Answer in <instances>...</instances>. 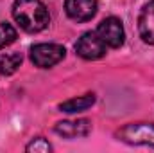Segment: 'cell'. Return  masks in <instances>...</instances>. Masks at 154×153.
Here are the masks:
<instances>
[{"label":"cell","mask_w":154,"mask_h":153,"mask_svg":"<svg viewBox=\"0 0 154 153\" xmlns=\"http://www.w3.org/2000/svg\"><path fill=\"white\" fill-rule=\"evenodd\" d=\"M97 34L102 38V41L106 43V47H111V49L122 47L124 45V40H125L124 25H122V22L118 18H115V16H109V18L102 20L99 24Z\"/></svg>","instance_id":"cell-4"},{"label":"cell","mask_w":154,"mask_h":153,"mask_svg":"<svg viewBox=\"0 0 154 153\" xmlns=\"http://www.w3.org/2000/svg\"><path fill=\"white\" fill-rule=\"evenodd\" d=\"M16 40V29L11 24H0V49L11 45Z\"/></svg>","instance_id":"cell-11"},{"label":"cell","mask_w":154,"mask_h":153,"mask_svg":"<svg viewBox=\"0 0 154 153\" xmlns=\"http://www.w3.org/2000/svg\"><path fill=\"white\" fill-rule=\"evenodd\" d=\"M56 133L66 137V139H77L86 137L91 132V122L88 119H77V121H61L56 124Z\"/></svg>","instance_id":"cell-7"},{"label":"cell","mask_w":154,"mask_h":153,"mask_svg":"<svg viewBox=\"0 0 154 153\" xmlns=\"http://www.w3.org/2000/svg\"><path fill=\"white\" fill-rule=\"evenodd\" d=\"M75 50L84 60H99L106 54V43L97 33H84L77 40Z\"/></svg>","instance_id":"cell-5"},{"label":"cell","mask_w":154,"mask_h":153,"mask_svg":"<svg viewBox=\"0 0 154 153\" xmlns=\"http://www.w3.org/2000/svg\"><path fill=\"white\" fill-rule=\"evenodd\" d=\"M22 65V54H0V76H11Z\"/></svg>","instance_id":"cell-10"},{"label":"cell","mask_w":154,"mask_h":153,"mask_svg":"<svg viewBox=\"0 0 154 153\" xmlns=\"http://www.w3.org/2000/svg\"><path fill=\"white\" fill-rule=\"evenodd\" d=\"M27 151H34V153H47L52 150V146L45 141V139H41V137H38V139H34V141H31L29 144H27V148H25Z\"/></svg>","instance_id":"cell-12"},{"label":"cell","mask_w":154,"mask_h":153,"mask_svg":"<svg viewBox=\"0 0 154 153\" xmlns=\"http://www.w3.org/2000/svg\"><path fill=\"white\" fill-rule=\"evenodd\" d=\"M66 15L75 22H88L97 13V0H65Z\"/></svg>","instance_id":"cell-6"},{"label":"cell","mask_w":154,"mask_h":153,"mask_svg":"<svg viewBox=\"0 0 154 153\" xmlns=\"http://www.w3.org/2000/svg\"><path fill=\"white\" fill-rule=\"evenodd\" d=\"M13 16L16 24L27 33H39L50 22L48 9L41 0H14Z\"/></svg>","instance_id":"cell-1"},{"label":"cell","mask_w":154,"mask_h":153,"mask_svg":"<svg viewBox=\"0 0 154 153\" xmlns=\"http://www.w3.org/2000/svg\"><path fill=\"white\" fill-rule=\"evenodd\" d=\"M65 58V47L57 43H38L31 49V60L39 69H48Z\"/></svg>","instance_id":"cell-3"},{"label":"cell","mask_w":154,"mask_h":153,"mask_svg":"<svg viewBox=\"0 0 154 153\" xmlns=\"http://www.w3.org/2000/svg\"><path fill=\"white\" fill-rule=\"evenodd\" d=\"M93 103H95V94H86V96H79V97H74V99H68V101L61 103V105H59V110L68 112V114L84 112V110H88Z\"/></svg>","instance_id":"cell-9"},{"label":"cell","mask_w":154,"mask_h":153,"mask_svg":"<svg viewBox=\"0 0 154 153\" xmlns=\"http://www.w3.org/2000/svg\"><path fill=\"white\" fill-rule=\"evenodd\" d=\"M138 31L145 43L154 45V0H149L142 9L138 18Z\"/></svg>","instance_id":"cell-8"},{"label":"cell","mask_w":154,"mask_h":153,"mask_svg":"<svg viewBox=\"0 0 154 153\" xmlns=\"http://www.w3.org/2000/svg\"><path fill=\"white\" fill-rule=\"evenodd\" d=\"M118 141L134 146L154 148V122H131L116 132Z\"/></svg>","instance_id":"cell-2"}]
</instances>
